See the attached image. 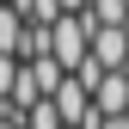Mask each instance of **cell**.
Listing matches in <instances>:
<instances>
[{
	"label": "cell",
	"mask_w": 129,
	"mask_h": 129,
	"mask_svg": "<svg viewBox=\"0 0 129 129\" xmlns=\"http://www.w3.org/2000/svg\"><path fill=\"white\" fill-rule=\"evenodd\" d=\"M49 55L68 74L86 68V61H92V12H61V19L49 25Z\"/></svg>",
	"instance_id": "1"
},
{
	"label": "cell",
	"mask_w": 129,
	"mask_h": 129,
	"mask_svg": "<svg viewBox=\"0 0 129 129\" xmlns=\"http://www.w3.org/2000/svg\"><path fill=\"white\" fill-rule=\"evenodd\" d=\"M92 61H99L105 74H123V68H129V31H117V25H92Z\"/></svg>",
	"instance_id": "2"
},
{
	"label": "cell",
	"mask_w": 129,
	"mask_h": 129,
	"mask_svg": "<svg viewBox=\"0 0 129 129\" xmlns=\"http://www.w3.org/2000/svg\"><path fill=\"white\" fill-rule=\"evenodd\" d=\"M55 111H61V123L68 129H86V117H92V86L86 80H61V92H55Z\"/></svg>",
	"instance_id": "3"
},
{
	"label": "cell",
	"mask_w": 129,
	"mask_h": 129,
	"mask_svg": "<svg viewBox=\"0 0 129 129\" xmlns=\"http://www.w3.org/2000/svg\"><path fill=\"white\" fill-rule=\"evenodd\" d=\"M92 105H99L105 117H129V74H105L99 92H92Z\"/></svg>",
	"instance_id": "4"
},
{
	"label": "cell",
	"mask_w": 129,
	"mask_h": 129,
	"mask_svg": "<svg viewBox=\"0 0 129 129\" xmlns=\"http://www.w3.org/2000/svg\"><path fill=\"white\" fill-rule=\"evenodd\" d=\"M25 129H68V123H61L55 99H43V105H31V111H25Z\"/></svg>",
	"instance_id": "5"
},
{
	"label": "cell",
	"mask_w": 129,
	"mask_h": 129,
	"mask_svg": "<svg viewBox=\"0 0 129 129\" xmlns=\"http://www.w3.org/2000/svg\"><path fill=\"white\" fill-rule=\"evenodd\" d=\"M86 129H129V117H105V111L92 105V117H86Z\"/></svg>",
	"instance_id": "6"
},
{
	"label": "cell",
	"mask_w": 129,
	"mask_h": 129,
	"mask_svg": "<svg viewBox=\"0 0 129 129\" xmlns=\"http://www.w3.org/2000/svg\"><path fill=\"white\" fill-rule=\"evenodd\" d=\"M61 12H92V0H61Z\"/></svg>",
	"instance_id": "7"
}]
</instances>
